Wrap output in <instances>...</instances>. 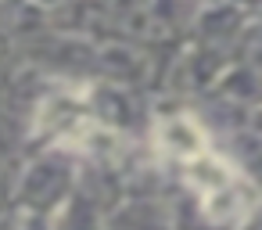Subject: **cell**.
Wrapping results in <instances>:
<instances>
[{"label": "cell", "instance_id": "obj_1", "mask_svg": "<svg viewBox=\"0 0 262 230\" xmlns=\"http://www.w3.org/2000/svg\"><path fill=\"white\" fill-rule=\"evenodd\" d=\"M180 169H183V180L194 187V194L201 201V212L212 223H237V219L248 216L251 198H255L251 183L230 162L212 155V148H205L194 158L180 162Z\"/></svg>", "mask_w": 262, "mask_h": 230}]
</instances>
